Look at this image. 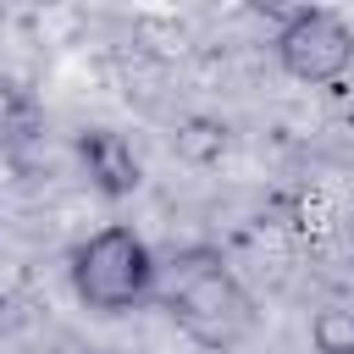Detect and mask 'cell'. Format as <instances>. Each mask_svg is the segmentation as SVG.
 <instances>
[{
    "instance_id": "4",
    "label": "cell",
    "mask_w": 354,
    "mask_h": 354,
    "mask_svg": "<svg viewBox=\"0 0 354 354\" xmlns=\"http://www.w3.org/2000/svg\"><path fill=\"white\" fill-rule=\"evenodd\" d=\"M77 160H83L88 183H94L105 199H127V194L144 183V166H138L133 144H127L122 133H111V127H88V133L77 138Z\"/></svg>"
},
{
    "instance_id": "1",
    "label": "cell",
    "mask_w": 354,
    "mask_h": 354,
    "mask_svg": "<svg viewBox=\"0 0 354 354\" xmlns=\"http://www.w3.org/2000/svg\"><path fill=\"white\" fill-rule=\"evenodd\" d=\"M160 304L199 348H232L254 326V299L243 293V282L232 277L221 249H205V243L171 254L166 282H160Z\"/></svg>"
},
{
    "instance_id": "5",
    "label": "cell",
    "mask_w": 354,
    "mask_h": 354,
    "mask_svg": "<svg viewBox=\"0 0 354 354\" xmlns=\"http://www.w3.org/2000/svg\"><path fill=\"white\" fill-rule=\"evenodd\" d=\"M315 348L321 354H354V310H321L315 315Z\"/></svg>"
},
{
    "instance_id": "3",
    "label": "cell",
    "mask_w": 354,
    "mask_h": 354,
    "mask_svg": "<svg viewBox=\"0 0 354 354\" xmlns=\"http://www.w3.org/2000/svg\"><path fill=\"white\" fill-rule=\"evenodd\" d=\"M277 61L288 77L299 83H337L348 66H354V33L337 11L326 6H304L282 22L277 33Z\"/></svg>"
},
{
    "instance_id": "2",
    "label": "cell",
    "mask_w": 354,
    "mask_h": 354,
    "mask_svg": "<svg viewBox=\"0 0 354 354\" xmlns=\"http://www.w3.org/2000/svg\"><path fill=\"white\" fill-rule=\"evenodd\" d=\"M155 271L160 266L133 227H100L72 249V293L100 315L138 310L155 293Z\"/></svg>"
}]
</instances>
